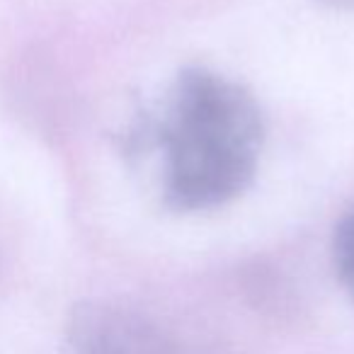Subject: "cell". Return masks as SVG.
<instances>
[{"label": "cell", "instance_id": "cell-3", "mask_svg": "<svg viewBox=\"0 0 354 354\" xmlns=\"http://www.w3.org/2000/svg\"><path fill=\"white\" fill-rule=\"evenodd\" d=\"M333 267L339 284L354 301V209L339 218L333 233Z\"/></svg>", "mask_w": 354, "mask_h": 354}, {"label": "cell", "instance_id": "cell-2", "mask_svg": "<svg viewBox=\"0 0 354 354\" xmlns=\"http://www.w3.org/2000/svg\"><path fill=\"white\" fill-rule=\"evenodd\" d=\"M59 354H233L223 344L124 301H83L66 320Z\"/></svg>", "mask_w": 354, "mask_h": 354}, {"label": "cell", "instance_id": "cell-4", "mask_svg": "<svg viewBox=\"0 0 354 354\" xmlns=\"http://www.w3.org/2000/svg\"><path fill=\"white\" fill-rule=\"evenodd\" d=\"M323 6L335 8V10H344V12H354V0H318Z\"/></svg>", "mask_w": 354, "mask_h": 354}, {"label": "cell", "instance_id": "cell-1", "mask_svg": "<svg viewBox=\"0 0 354 354\" xmlns=\"http://www.w3.org/2000/svg\"><path fill=\"white\" fill-rule=\"evenodd\" d=\"M160 153V192L167 209L197 214L226 207L250 189L265 146V119L255 95L207 66L175 75L156 119L129 143Z\"/></svg>", "mask_w": 354, "mask_h": 354}]
</instances>
